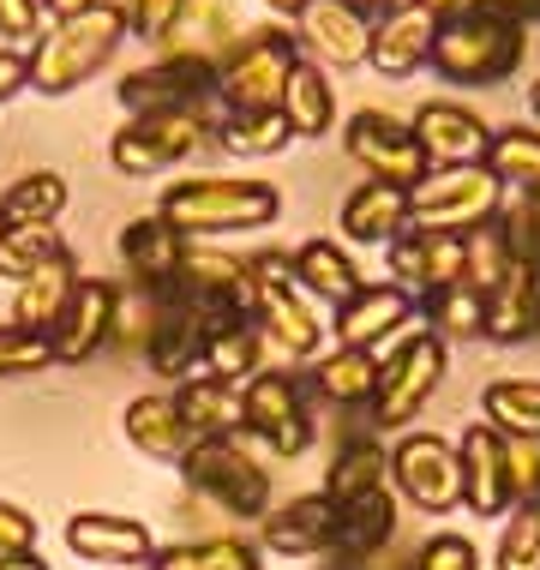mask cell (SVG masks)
I'll use <instances>...</instances> for the list:
<instances>
[{
    "label": "cell",
    "mask_w": 540,
    "mask_h": 570,
    "mask_svg": "<svg viewBox=\"0 0 540 570\" xmlns=\"http://www.w3.org/2000/svg\"><path fill=\"white\" fill-rule=\"evenodd\" d=\"M258 534L276 559H336V504L324 492H301L288 504H271Z\"/></svg>",
    "instance_id": "cell-21"
},
{
    "label": "cell",
    "mask_w": 540,
    "mask_h": 570,
    "mask_svg": "<svg viewBox=\"0 0 540 570\" xmlns=\"http://www.w3.org/2000/svg\"><path fill=\"white\" fill-rule=\"evenodd\" d=\"M79 283H85L79 253L67 246V253H55L49 265H37L19 288H12V325L49 336L60 318H67V306H72V295H79Z\"/></svg>",
    "instance_id": "cell-26"
},
{
    "label": "cell",
    "mask_w": 540,
    "mask_h": 570,
    "mask_svg": "<svg viewBox=\"0 0 540 570\" xmlns=\"http://www.w3.org/2000/svg\"><path fill=\"white\" fill-rule=\"evenodd\" d=\"M481 421L499 439L540 444V379H492L481 391Z\"/></svg>",
    "instance_id": "cell-38"
},
{
    "label": "cell",
    "mask_w": 540,
    "mask_h": 570,
    "mask_svg": "<svg viewBox=\"0 0 540 570\" xmlns=\"http://www.w3.org/2000/svg\"><path fill=\"white\" fill-rule=\"evenodd\" d=\"M0 570H55V564L42 559L37 547H30V552H7V559H0Z\"/></svg>",
    "instance_id": "cell-56"
},
{
    "label": "cell",
    "mask_w": 540,
    "mask_h": 570,
    "mask_svg": "<svg viewBox=\"0 0 540 570\" xmlns=\"http://www.w3.org/2000/svg\"><path fill=\"white\" fill-rule=\"evenodd\" d=\"M283 120H288V132L295 138H324V132H336V85H331V72L318 67V60H295V72H288V85H283Z\"/></svg>",
    "instance_id": "cell-35"
},
{
    "label": "cell",
    "mask_w": 540,
    "mask_h": 570,
    "mask_svg": "<svg viewBox=\"0 0 540 570\" xmlns=\"http://www.w3.org/2000/svg\"><path fill=\"white\" fill-rule=\"evenodd\" d=\"M462 462V511L469 517H504L511 511V444L492 433L487 421H474L456 444Z\"/></svg>",
    "instance_id": "cell-20"
},
{
    "label": "cell",
    "mask_w": 540,
    "mask_h": 570,
    "mask_svg": "<svg viewBox=\"0 0 540 570\" xmlns=\"http://www.w3.org/2000/svg\"><path fill=\"white\" fill-rule=\"evenodd\" d=\"M462 258H469V265H462V283L481 288V295H492V288L517 271V246H511V235H504L499 217L462 235Z\"/></svg>",
    "instance_id": "cell-44"
},
{
    "label": "cell",
    "mask_w": 540,
    "mask_h": 570,
    "mask_svg": "<svg viewBox=\"0 0 540 570\" xmlns=\"http://www.w3.org/2000/svg\"><path fill=\"white\" fill-rule=\"evenodd\" d=\"M295 60H301V42L288 24L240 30L235 49L216 60V102L223 109H276Z\"/></svg>",
    "instance_id": "cell-7"
},
{
    "label": "cell",
    "mask_w": 540,
    "mask_h": 570,
    "mask_svg": "<svg viewBox=\"0 0 540 570\" xmlns=\"http://www.w3.org/2000/svg\"><path fill=\"white\" fill-rule=\"evenodd\" d=\"M265 7H271V12H283V19H295V12L306 7V0H265Z\"/></svg>",
    "instance_id": "cell-58"
},
{
    "label": "cell",
    "mask_w": 540,
    "mask_h": 570,
    "mask_svg": "<svg viewBox=\"0 0 540 570\" xmlns=\"http://www.w3.org/2000/svg\"><path fill=\"white\" fill-rule=\"evenodd\" d=\"M55 253H67V240H60L55 223H12L7 235H0V283L19 288L37 265H49Z\"/></svg>",
    "instance_id": "cell-45"
},
{
    "label": "cell",
    "mask_w": 540,
    "mask_h": 570,
    "mask_svg": "<svg viewBox=\"0 0 540 570\" xmlns=\"http://www.w3.org/2000/svg\"><path fill=\"white\" fill-rule=\"evenodd\" d=\"M240 24H235V0H180L168 37L157 42L163 55H193V60H223L235 49Z\"/></svg>",
    "instance_id": "cell-29"
},
{
    "label": "cell",
    "mask_w": 540,
    "mask_h": 570,
    "mask_svg": "<svg viewBox=\"0 0 540 570\" xmlns=\"http://www.w3.org/2000/svg\"><path fill=\"white\" fill-rule=\"evenodd\" d=\"M205 373L223 384H246L253 373H265V331H258V318H228V325L210 331Z\"/></svg>",
    "instance_id": "cell-41"
},
{
    "label": "cell",
    "mask_w": 540,
    "mask_h": 570,
    "mask_svg": "<svg viewBox=\"0 0 540 570\" xmlns=\"http://www.w3.org/2000/svg\"><path fill=\"white\" fill-rule=\"evenodd\" d=\"M7 228H12V223H7V217H0V235H7Z\"/></svg>",
    "instance_id": "cell-60"
},
{
    "label": "cell",
    "mask_w": 540,
    "mask_h": 570,
    "mask_svg": "<svg viewBox=\"0 0 540 570\" xmlns=\"http://www.w3.org/2000/svg\"><path fill=\"white\" fill-rule=\"evenodd\" d=\"M403 325H414V295L409 288H396V283H366L354 301H343L331 313V336L343 348H373L379 343H391Z\"/></svg>",
    "instance_id": "cell-24"
},
{
    "label": "cell",
    "mask_w": 540,
    "mask_h": 570,
    "mask_svg": "<svg viewBox=\"0 0 540 570\" xmlns=\"http://www.w3.org/2000/svg\"><path fill=\"white\" fill-rule=\"evenodd\" d=\"M145 570H265V564H258V547L240 541V534H205V541L157 547V559Z\"/></svg>",
    "instance_id": "cell-42"
},
{
    "label": "cell",
    "mask_w": 540,
    "mask_h": 570,
    "mask_svg": "<svg viewBox=\"0 0 540 570\" xmlns=\"http://www.w3.org/2000/svg\"><path fill=\"white\" fill-rule=\"evenodd\" d=\"M67 198H72V187L60 168H30V175H19L0 193V217L7 223H60Z\"/></svg>",
    "instance_id": "cell-43"
},
{
    "label": "cell",
    "mask_w": 540,
    "mask_h": 570,
    "mask_svg": "<svg viewBox=\"0 0 540 570\" xmlns=\"http://www.w3.org/2000/svg\"><path fill=\"white\" fill-rule=\"evenodd\" d=\"M313 391H318V403H331V409H366L379 391V354L331 343L313 361Z\"/></svg>",
    "instance_id": "cell-33"
},
{
    "label": "cell",
    "mask_w": 540,
    "mask_h": 570,
    "mask_svg": "<svg viewBox=\"0 0 540 570\" xmlns=\"http://www.w3.org/2000/svg\"><path fill=\"white\" fill-rule=\"evenodd\" d=\"M120 433H127V444L138 456H150V462H175L180 469V456L193 451V426H187V414H180L175 403V391H145V396H132L127 409H120Z\"/></svg>",
    "instance_id": "cell-25"
},
{
    "label": "cell",
    "mask_w": 540,
    "mask_h": 570,
    "mask_svg": "<svg viewBox=\"0 0 540 570\" xmlns=\"http://www.w3.org/2000/svg\"><path fill=\"white\" fill-rule=\"evenodd\" d=\"M487 168L504 193L540 198V127H492Z\"/></svg>",
    "instance_id": "cell-40"
},
{
    "label": "cell",
    "mask_w": 540,
    "mask_h": 570,
    "mask_svg": "<svg viewBox=\"0 0 540 570\" xmlns=\"http://www.w3.org/2000/svg\"><path fill=\"white\" fill-rule=\"evenodd\" d=\"M127 42V12L115 0L79 12V19H49L37 42H30V90L37 97H67V90L90 85Z\"/></svg>",
    "instance_id": "cell-2"
},
{
    "label": "cell",
    "mask_w": 540,
    "mask_h": 570,
    "mask_svg": "<svg viewBox=\"0 0 540 570\" xmlns=\"http://www.w3.org/2000/svg\"><path fill=\"white\" fill-rule=\"evenodd\" d=\"M301 55L318 60L324 72L331 67H366V49H373V19L348 7V0H306V7L288 19Z\"/></svg>",
    "instance_id": "cell-15"
},
{
    "label": "cell",
    "mask_w": 540,
    "mask_h": 570,
    "mask_svg": "<svg viewBox=\"0 0 540 570\" xmlns=\"http://www.w3.org/2000/svg\"><path fill=\"white\" fill-rule=\"evenodd\" d=\"M499 12H511L517 24H529V19H540V0H499Z\"/></svg>",
    "instance_id": "cell-57"
},
{
    "label": "cell",
    "mask_w": 540,
    "mask_h": 570,
    "mask_svg": "<svg viewBox=\"0 0 540 570\" xmlns=\"http://www.w3.org/2000/svg\"><path fill=\"white\" fill-rule=\"evenodd\" d=\"M216 145L228 150V157H276V150L295 145V132H288L283 109H223L216 115Z\"/></svg>",
    "instance_id": "cell-39"
},
{
    "label": "cell",
    "mask_w": 540,
    "mask_h": 570,
    "mask_svg": "<svg viewBox=\"0 0 540 570\" xmlns=\"http://www.w3.org/2000/svg\"><path fill=\"white\" fill-rule=\"evenodd\" d=\"M391 487V451H384L379 439H348L343 451L331 456V469H324V499L331 504H348V499H366V492Z\"/></svg>",
    "instance_id": "cell-37"
},
{
    "label": "cell",
    "mask_w": 540,
    "mask_h": 570,
    "mask_svg": "<svg viewBox=\"0 0 540 570\" xmlns=\"http://www.w3.org/2000/svg\"><path fill=\"white\" fill-rule=\"evenodd\" d=\"M19 90H30V49H7L0 42V102H12Z\"/></svg>",
    "instance_id": "cell-53"
},
{
    "label": "cell",
    "mask_w": 540,
    "mask_h": 570,
    "mask_svg": "<svg viewBox=\"0 0 540 570\" xmlns=\"http://www.w3.org/2000/svg\"><path fill=\"white\" fill-rule=\"evenodd\" d=\"M253 318L265 331V343H276L288 361H318L331 325H318V301L295 283V258L288 253H253Z\"/></svg>",
    "instance_id": "cell-5"
},
{
    "label": "cell",
    "mask_w": 540,
    "mask_h": 570,
    "mask_svg": "<svg viewBox=\"0 0 540 570\" xmlns=\"http://www.w3.org/2000/svg\"><path fill=\"white\" fill-rule=\"evenodd\" d=\"M67 552H79L85 564L102 570H145L157 559V534L138 517H115V511H72L67 517Z\"/></svg>",
    "instance_id": "cell-17"
},
{
    "label": "cell",
    "mask_w": 540,
    "mask_h": 570,
    "mask_svg": "<svg viewBox=\"0 0 540 570\" xmlns=\"http://www.w3.org/2000/svg\"><path fill=\"white\" fill-rule=\"evenodd\" d=\"M180 481L193 499H205L210 511L265 522L271 517V469L246 451V439H193V451L180 456Z\"/></svg>",
    "instance_id": "cell-4"
},
{
    "label": "cell",
    "mask_w": 540,
    "mask_h": 570,
    "mask_svg": "<svg viewBox=\"0 0 540 570\" xmlns=\"http://www.w3.org/2000/svg\"><path fill=\"white\" fill-rule=\"evenodd\" d=\"M343 150L366 168V180H391V187H414L426 175V157L414 145L409 120L391 109H354L343 120Z\"/></svg>",
    "instance_id": "cell-14"
},
{
    "label": "cell",
    "mask_w": 540,
    "mask_h": 570,
    "mask_svg": "<svg viewBox=\"0 0 540 570\" xmlns=\"http://www.w3.org/2000/svg\"><path fill=\"white\" fill-rule=\"evenodd\" d=\"M529 55V37L511 12L487 7V12H469L456 24H439V42H432V72L444 85H462V90H487V85H504L511 72L522 67Z\"/></svg>",
    "instance_id": "cell-3"
},
{
    "label": "cell",
    "mask_w": 540,
    "mask_h": 570,
    "mask_svg": "<svg viewBox=\"0 0 540 570\" xmlns=\"http://www.w3.org/2000/svg\"><path fill=\"white\" fill-rule=\"evenodd\" d=\"M157 217L180 240H216V235H246V228H271L283 217V193L271 180L246 175H198V180H168L157 198Z\"/></svg>",
    "instance_id": "cell-1"
},
{
    "label": "cell",
    "mask_w": 540,
    "mask_h": 570,
    "mask_svg": "<svg viewBox=\"0 0 540 570\" xmlns=\"http://www.w3.org/2000/svg\"><path fill=\"white\" fill-rule=\"evenodd\" d=\"M115 313H120V288L108 283V276H85L79 295H72V306H67V318L49 331L55 361L60 366H79L102 343H115Z\"/></svg>",
    "instance_id": "cell-22"
},
{
    "label": "cell",
    "mask_w": 540,
    "mask_h": 570,
    "mask_svg": "<svg viewBox=\"0 0 540 570\" xmlns=\"http://www.w3.org/2000/svg\"><path fill=\"white\" fill-rule=\"evenodd\" d=\"M205 97H216V60H193V55H157L150 67H132L115 85V102L127 115L205 109Z\"/></svg>",
    "instance_id": "cell-13"
},
{
    "label": "cell",
    "mask_w": 540,
    "mask_h": 570,
    "mask_svg": "<svg viewBox=\"0 0 540 570\" xmlns=\"http://www.w3.org/2000/svg\"><path fill=\"white\" fill-rule=\"evenodd\" d=\"M288 258H295V283L318 306H343V301H354L366 288V271L354 265V253H348L343 240H318L313 235V240H301Z\"/></svg>",
    "instance_id": "cell-30"
},
{
    "label": "cell",
    "mask_w": 540,
    "mask_h": 570,
    "mask_svg": "<svg viewBox=\"0 0 540 570\" xmlns=\"http://www.w3.org/2000/svg\"><path fill=\"white\" fill-rule=\"evenodd\" d=\"M504 444H511V504L540 499V444H522V439H504Z\"/></svg>",
    "instance_id": "cell-51"
},
{
    "label": "cell",
    "mask_w": 540,
    "mask_h": 570,
    "mask_svg": "<svg viewBox=\"0 0 540 570\" xmlns=\"http://www.w3.org/2000/svg\"><path fill=\"white\" fill-rule=\"evenodd\" d=\"M336 228H343L348 246H391L409 228V187H391V180H361L343 210H336Z\"/></svg>",
    "instance_id": "cell-27"
},
{
    "label": "cell",
    "mask_w": 540,
    "mask_h": 570,
    "mask_svg": "<svg viewBox=\"0 0 540 570\" xmlns=\"http://www.w3.org/2000/svg\"><path fill=\"white\" fill-rule=\"evenodd\" d=\"M451 373V348L432 331H414L409 343H396L391 354H379V391L366 403V426L373 433H409L421 421V409L432 403V391Z\"/></svg>",
    "instance_id": "cell-6"
},
{
    "label": "cell",
    "mask_w": 540,
    "mask_h": 570,
    "mask_svg": "<svg viewBox=\"0 0 540 570\" xmlns=\"http://www.w3.org/2000/svg\"><path fill=\"white\" fill-rule=\"evenodd\" d=\"M42 366H55L49 336L24 325H0V379H24V373H42Z\"/></svg>",
    "instance_id": "cell-47"
},
{
    "label": "cell",
    "mask_w": 540,
    "mask_h": 570,
    "mask_svg": "<svg viewBox=\"0 0 540 570\" xmlns=\"http://www.w3.org/2000/svg\"><path fill=\"white\" fill-rule=\"evenodd\" d=\"M115 246H120V265H127L132 288H168V283H175L180 253H187V240H180L157 210H150V217H132L127 228H120Z\"/></svg>",
    "instance_id": "cell-28"
},
{
    "label": "cell",
    "mask_w": 540,
    "mask_h": 570,
    "mask_svg": "<svg viewBox=\"0 0 540 570\" xmlns=\"http://www.w3.org/2000/svg\"><path fill=\"white\" fill-rule=\"evenodd\" d=\"M175 295H187L193 306H205L210 318H253V265L235 253H223V246L210 240H187V253H180L175 265Z\"/></svg>",
    "instance_id": "cell-12"
},
{
    "label": "cell",
    "mask_w": 540,
    "mask_h": 570,
    "mask_svg": "<svg viewBox=\"0 0 540 570\" xmlns=\"http://www.w3.org/2000/svg\"><path fill=\"white\" fill-rule=\"evenodd\" d=\"M216 325H223V318H210L205 306H193L187 295H175V288H168V295H163V318H157L150 348H145L150 373H163V379H175V384H187L193 373H205V348H210V331Z\"/></svg>",
    "instance_id": "cell-18"
},
{
    "label": "cell",
    "mask_w": 540,
    "mask_h": 570,
    "mask_svg": "<svg viewBox=\"0 0 540 570\" xmlns=\"http://www.w3.org/2000/svg\"><path fill=\"white\" fill-rule=\"evenodd\" d=\"M432 42H439V24H432L414 0H396L384 19H373L366 67L384 72V79H414V72L432 67Z\"/></svg>",
    "instance_id": "cell-23"
},
{
    "label": "cell",
    "mask_w": 540,
    "mask_h": 570,
    "mask_svg": "<svg viewBox=\"0 0 540 570\" xmlns=\"http://www.w3.org/2000/svg\"><path fill=\"white\" fill-rule=\"evenodd\" d=\"M391 534H396V492L391 487L336 504V559L361 564V559L391 547Z\"/></svg>",
    "instance_id": "cell-31"
},
{
    "label": "cell",
    "mask_w": 540,
    "mask_h": 570,
    "mask_svg": "<svg viewBox=\"0 0 540 570\" xmlns=\"http://www.w3.org/2000/svg\"><path fill=\"white\" fill-rule=\"evenodd\" d=\"M414 145H421L426 168H469V163H487V145H492V127L469 102H451V97H432L414 109L409 120Z\"/></svg>",
    "instance_id": "cell-16"
},
{
    "label": "cell",
    "mask_w": 540,
    "mask_h": 570,
    "mask_svg": "<svg viewBox=\"0 0 540 570\" xmlns=\"http://www.w3.org/2000/svg\"><path fill=\"white\" fill-rule=\"evenodd\" d=\"M240 403H246V433L240 439H258L271 456H283V462L313 451L318 414L301 396L295 373H253L240 384Z\"/></svg>",
    "instance_id": "cell-11"
},
{
    "label": "cell",
    "mask_w": 540,
    "mask_h": 570,
    "mask_svg": "<svg viewBox=\"0 0 540 570\" xmlns=\"http://www.w3.org/2000/svg\"><path fill=\"white\" fill-rule=\"evenodd\" d=\"M492 570H540V499L511 504V522L499 529Z\"/></svg>",
    "instance_id": "cell-46"
},
{
    "label": "cell",
    "mask_w": 540,
    "mask_h": 570,
    "mask_svg": "<svg viewBox=\"0 0 540 570\" xmlns=\"http://www.w3.org/2000/svg\"><path fill=\"white\" fill-rule=\"evenodd\" d=\"M216 145V115L205 109H163V115H127V127L108 138V163L127 180H150L163 168L198 157Z\"/></svg>",
    "instance_id": "cell-8"
},
{
    "label": "cell",
    "mask_w": 540,
    "mask_h": 570,
    "mask_svg": "<svg viewBox=\"0 0 540 570\" xmlns=\"http://www.w3.org/2000/svg\"><path fill=\"white\" fill-rule=\"evenodd\" d=\"M175 403L187 414V426L198 439H240L246 433V403L240 384H223L210 373H193L187 384H175Z\"/></svg>",
    "instance_id": "cell-32"
},
{
    "label": "cell",
    "mask_w": 540,
    "mask_h": 570,
    "mask_svg": "<svg viewBox=\"0 0 540 570\" xmlns=\"http://www.w3.org/2000/svg\"><path fill=\"white\" fill-rule=\"evenodd\" d=\"M391 492L403 504H414L421 517H444L462 504V462H456V444L444 433H396L391 444Z\"/></svg>",
    "instance_id": "cell-10"
},
{
    "label": "cell",
    "mask_w": 540,
    "mask_h": 570,
    "mask_svg": "<svg viewBox=\"0 0 540 570\" xmlns=\"http://www.w3.org/2000/svg\"><path fill=\"white\" fill-rule=\"evenodd\" d=\"M529 115H534V127H540V79L529 85Z\"/></svg>",
    "instance_id": "cell-59"
},
{
    "label": "cell",
    "mask_w": 540,
    "mask_h": 570,
    "mask_svg": "<svg viewBox=\"0 0 540 570\" xmlns=\"http://www.w3.org/2000/svg\"><path fill=\"white\" fill-rule=\"evenodd\" d=\"M540 336V271L522 265L487 295V343H529Z\"/></svg>",
    "instance_id": "cell-34"
},
{
    "label": "cell",
    "mask_w": 540,
    "mask_h": 570,
    "mask_svg": "<svg viewBox=\"0 0 540 570\" xmlns=\"http://www.w3.org/2000/svg\"><path fill=\"white\" fill-rule=\"evenodd\" d=\"M414 318H421V331H432L444 348L451 343H474V336H487V295L469 283H451V288H432V295L414 301Z\"/></svg>",
    "instance_id": "cell-36"
},
{
    "label": "cell",
    "mask_w": 540,
    "mask_h": 570,
    "mask_svg": "<svg viewBox=\"0 0 540 570\" xmlns=\"http://www.w3.org/2000/svg\"><path fill=\"white\" fill-rule=\"evenodd\" d=\"M30 547H37V517H30L24 504L0 499V559H7V552H30Z\"/></svg>",
    "instance_id": "cell-52"
},
{
    "label": "cell",
    "mask_w": 540,
    "mask_h": 570,
    "mask_svg": "<svg viewBox=\"0 0 540 570\" xmlns=\"http://www.w3.org/2000/svg\"><path fill=\"white\" fill-rule=\"evenodd\" d=\"M384 258H391V283L409 288L414 301L432 295V288H451L462 283V235H444V228H403L391 246H384Z\"/></svg>",
    "instance_id": "cell-19"
},
{
    "label": "cell",
    "mask_w": 540,
    "mask_h": 570,
    "mask_svg": "<svg viewBox=\"0 0 540 570\" xmlns=\"http://www.w3.org/2000/svg\"><path fill=\"white\" fill-rule=\"evenodd\" d=\"M414 7H421L432 24H456V19H469V12H487V7H499V0H414Z\"/></svg>",
    "instance_id": "cell-54"
},
{
    "label": "cell",
    "mask_w": 540,
    "mask_h": 570,
    "mask_svg": "<svg viewBox=\"0 0 540 570\" xmlns=\"http://www.w3.org/2000/svg\"><path fill=\"white\" fill-rule=\"evenodd\" d=\"M127 12V37H145V42H163L168 24H175L180 0H115Z\"/></svg>",
    "instance_id": "cell-49"
},
{
    "label": "cell",
    "mask_w": 540,
    "mask_h": 570,
    "mask_svg": "<svg viewBox=\"0 0 540 570\" xmlns=\"http://www.w3.org/2000/svg\"><path fill=\"white\" fill-rule=\"evenodd\" d=\"M414 570H481V547L469 534H426L421 552H414Z\"/></svg>",
    "instance_id": "cell-48"
},
{
    "label": "cell",
    "mask_w": 540,
    "mask_h": 570,
    "mask_svg": "<svg viewBox=\"0 0 540 570\" xmlns=\"http://www.w3.org/2000/svg\"><path fill=\"white\" fill-rule=\"evenodd\" d=\"M504 210V187L492 180L487 163L469 168H426L409 187V228H444V235H469Z\"/></svg>",
    "instance_id": "cell-9"
},
{
    "label": "cell",
    "mask_w": 540,
    "mask_h": 570,
    "mask_svg": "<svg viewBox=\"0 0 540 570\" xmlns=\"http://www.w3.org/2000/svg\"><path fill=\"white\" fill-rule=\"evenodd\" d=\"M42 30H49L42 0H0V37H7V49H24V42H37Z\"/></svg>",
    "instance_id": "cell-50"
},
{
    "label": "cell",
    "mask_w": 540,
    "mask_h": 570,
    "mask_svg": "<svg viewBox=\"0 0 540 570\" xmlns=\"http://www.w3.org/2000/svg\"><path fill=\"white\" fill-rule=\"evenodd\" d=\"M90 7H102V0H42L49 19H79V12H90Z\"/></svg>",
    "instance_id": "cell-55"
}]
</instances>
